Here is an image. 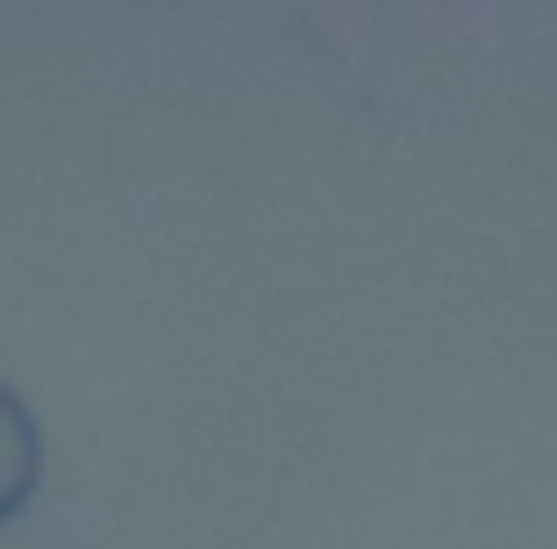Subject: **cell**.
<instances>
[{
  "instance_id": "6da1fadb",
  "label": "cell",
  "mask_w": 557,
  "mask_h": 549,
  "mask_svg": "<svg viewBox=\"0 0 557 549\" xmlns=\"http://www.w3.org/2000/svg\"><path fill=\"white\" fill-rule=\"evenodd\" d=\"M36 478H44V436H36L29 407L0 386V528L29 507Z\"/></svg>"
}]
</instances>
